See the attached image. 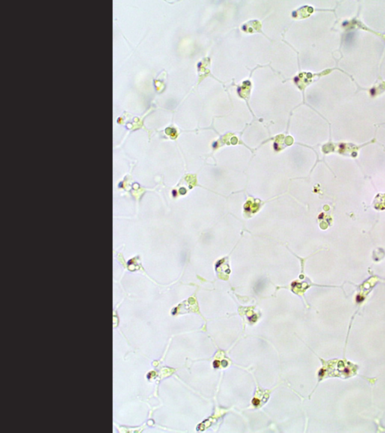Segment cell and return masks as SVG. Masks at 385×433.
<instances>
[{"instance_id":"1","label":"cell","mask_w":385,"mask_h":433,"mask_svg":"<svg viewBox=\"0 0 385 433\" xmlns=\"http://www.w3.org/2000/svg\"><path fill=\"white\" fill-rule=\"evenodd\" d=\"M227 365V362H224V363H223V365H224V366H225V365Z\"/></svg>"}]
</instances>
